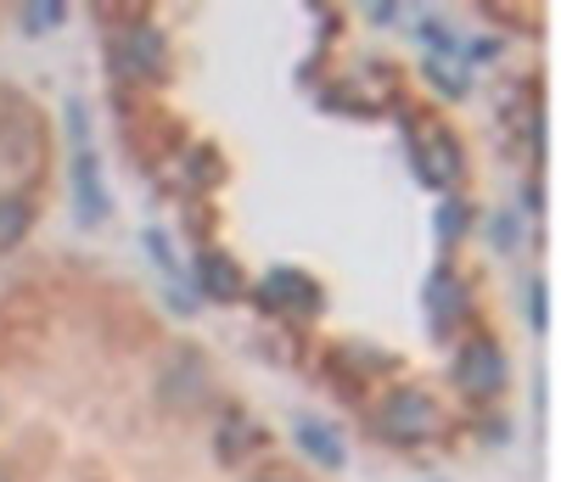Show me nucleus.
I'll use <instances>...</instances> for the list:
<instances>
[{
    "label": "nucleus",
    "instance_id": "nucleus-9",
    "mask_svg": "<svg viewBox=\"0 0 561 482\" xmlns=\"http://www.w3.org/2000/svg\"><path fill=\"white\" fill-rule=\"evenodd\" d=\"M293 444L314 460V466H325V471H337L343 460H348V449H343V438L325 421H314V415H298L293 421Z\"/></svg>",
    "mask_w": 561,
    "mask_h": 482
},
{
    "label": "nucleus",
    "instance_id": "nucleus-5",
    "mask_svg": "<svg viewBox=\"0 0 561 482\" xmlns=\"http://www.w3.org/2000/svg\"><path fill=\"white\" fill-rule=\"evenodd\" d=\"M460 140L449 129H427L415 140V180L427 185V191H449L460 180Z\"/></svg>",
    "mask_w": 561,
    "mask_h": 482
},
{
    "label": "nucleus",
    "instance_id": "nucleus-16",
    "mask_svg": "<svg viewBox=\"0 0 561 482\" xmlns=\"http://www.w3.org/2000/svg\"><path fill=\"white\" fill-rule=\"evenodd\" d=\"M427 79H433L444 95H466V90H472V79H460L449 62H433V68H427Z\"/></svg>",
    "mask_w": 561,
    "mask_h": 482
},
{
    "label": "nucleus",
    "instance_id": "nucleus-6",
    "mask_svg": "<svg viewBox=\"0 0 561 482\" xmlns=\"http://www.w3.org/2000/svg\"><path fill=\"white\" fill-rule=\"evenodd\" d=\"M68 185H73V214H79V225H102L113 203H107V185H102V163L90 158V147H79V152H73Z\"/></svg>",
    "mask_w": 561,
    "mask_h": 482
},
{
    "label": "nucleus",
    "instance_id": "nucleus-13",
    "mask_svg": "<svg viewBox=\"0 0 561 482\" xmlns=\"http://www.w3.org/2000/svg\"><path fill=\"white\" fill-rule=\"evenodd\" d=\"M466 225H472V208H466L460 197H449V203L438 208V241L449 248V241H460V230H466Z\"/></svg>",
    "mask_w": 561,
    "mask_h": 482
},
{
    "label": "nucleus",
    "instance_id": "nucleus-10",
    "mask_svg": "<svg viewBox=\"0 0 561 482\" xmlns=\"http://www.w3.org/2000/svg\"><path fill=\"white\" fill-rule=\"evenodd\" d=\"M28 225H34V203L28 197H0V253L18 248V241L28 236Z\"/></svg>",
    "mask_w": 561,
    "mask_h": 482
},
{
    "label": "nucleus",
    "instance_id": "nucleus-2",
    "mask_svg": "<svg viewBox=\"0 0 561 482\" xmlns=\"http://www.w3.org/2000/svg\"><path fill=\"white\" fill-rule=\"evenodd\" d=\"M113 68L124 73V79H163L169 73V39H163V28L158 23H129V28H118V39H113Z\"/></svg>",
    "mask_w": 561,
    "mask_h": 482
},
{
    "label": "nucleus",
    "instance_id": "nucleus-7",
    "mask_svg": "<svg viewBox=\"0 0 561 482\" xmlns=\"http://www.w3.org/2000/svg\"><path fill=\"white\" fill-rule=\"evenodd\" d=\"M421 309H427L433 331H455V320L466 314V280L455 269H433L427 275V292H421Z\"/></svg>",
    "mask_w": 561,
    "mask_h": 482
},
{
    "label": "nucleus",
    "instance_id": "nucleus-8",
    "mask_svg": "<svg viewBox=\"0 0 561 482\" xmlns=\"http://www.w3.org/2000/svg\"><path fill=\"white\" fill-rule=\"evenodd\" d=\"M197 286H203V298H214V303H242V292H248L242 269L230 264V253H219V248L197 253Z\"/></svg>",
    "mask_w": 561,
    "mask_h": 482
},
{
    "label": "nucleus",
    "instance_id": "nucleus-14",
    "mask_svg": "<svg viewBox=\"0 0 561 482\" xmlns=\"http://www.w3.org/2000/svg\"><path fill=\"white\" fill-rule=\"evenodd\" d=\"M415 34H421V45H433V51H438V57H449V51H460V39L449 34V23H444V18H421V28H415Z\"/></svg>",
    "mask_w": 561,
    "mask_h": 482
},
{
    "label": "nucleus",
    "instance_id": "nucleus-19",
    "mask_svg": "<svg viewBox=\"0 0 561 482\" xmlns=\"http://www.w3.org/2000/svg\"><path fill=\"white\" fill-rule=\"evenodd\" d=\"M147 248H152V259H158V264L169 269V241H163L158 230H147Z\"/></svg>",
    "mask_w": 561,
    "mask_h": 482
},
{
    "label": "nucleus",
    "instance_id": "nucleus-17",
    "mask_svg": "<svg viewBox=\"0 0 561 482\" xmlns=\"http://www.w3.org/2000/svg\"><path fill=\"white\" fill-rule=\"evenodd\" d=\"M517 236H523V219H517V214H500V219H494V248H500V253L517 248Z\"/></svg>",
    "mask_w": 561,
    "mask_h": 482
},
{
    "label": "nucleus",
    "instance_id": "nucleus-4",
    "mask_svg": "<svg viewBox=\"0 0 561 482\" xmlns=\"http://www.w3.org/2000/svg\"><path fill=\"white\" fill-rule=\"evenodd\" d=\"M270 314H320V303H325V292H320V280H309L304 269H270L264 280H259V292H253Z\"/></svg>",
    "mask_w": 561,
    "mask_h": 482
},
{
    "label": "nucleus",
    "instance_id": "nucleus-21",
    "mask_svg": "<svg viewBox=\"0 0 561 482\" xmlns=\"http://www.w3.org/2000/svg\"><path fill=\"white\" fill-rule=\"evenodd\" d=\"M264 482H287V477H264Z\"/></svg>",
    "mask_w": 561,
    "mask_h": 482
},
{
    "label": "nucleus",
    "instance_id": "nucleus-1",
    "mask_svg": "<svg viewBox=\"0 0 561 482\" xmlns=\"http://www.w3.org/2000/svg\"><path fill=\"white\" fill-rule=\"evenodd\" d=\"M377 432L388 444H427L438 432V410H433V399L421 388H393L382 399V410H377Z\"/></svg>",
    "mask_w": 561,
    "mask_h": 482
},
{
    "label": "nucleus",
    "instance_id": "nucleus-12",
    "mask_svg": "<svg viewBox=\"0 0 561 482\" xmlns=\"http://www.w3.org/2000/svg\"><path fill=\"white\" fill-rule=\"evenodd\" d=\"M225 169H219V152L214 147H192V152H185V180H192V185H214Z\"/></svg>",
    "mask_w": 561,
    "mask_h": 482
},
{
    "label": "nucleus",
    "instance_id": "nucleus-11",
    "mask_svg": "<svg viewBox=\"0 0 561 482\" xmlns=\"http://www.w3.org/2000/svg\"><path fill=\"white\" fill-rule=\"evenodd\" d=\"M18 23H23V34H51V28L68 23V7L62 0H34V7L18 12Z\"/></svg>",
    "mask_w": 561,
    "mask_h": 482
},
{
    "label": "nucleus",
    "instance_id": "nucleus-22",
    "mask_svg": "<svg viewBox=\"0 0 561 482\" xmlns=\"http://www.w3.org/2000/svg\"><path fill=\"white\" fill-rule=\"evenodd\" d=\"M0 482H7V471H0Z\"/></svg>",
    "mask_w": 561,
    "mask_h": 482
},
{
    "label": "nucleus",
    "instance_id": "nucleus-18",
    "mask_svg": "<svg viewBox=\"0 0 561 482\" xmlns=\"http://www.w3.org/2000/svg\"><path fill=\"white\" fill-rule=\"evenodd\" d=\"M528 320H534V331H545V325H550V309H545V280H534V286H528Z\"/></svg>",
    "mask_w": 561,
    "mask_h": 482
},
{
    "label": "nucleus",
    "instance_id": "nucleus-15",
    "mask_svg": "<svg viewBox=\"0 0 561 482\" xmlns=\"http://www.w3.org/2000/svg\"><path fill=\"white\" fill-rule=\"evenodd\" d=\"M242 438L253 444V426H242V415H225V438H219V455L237 460L242 455Z\"/></svg>",
    "mask_w": 561,
    "mask_h": 482
},
{
    "label": "nucleus",
    "instance_id": "nucleus-20",
    "mask_svg": "<svg viewBox=\"0 0 561 482\" xmlns=\"http://www.w3.org/2000/svg\"><path fill=\"white\" fill-rule=\"evenodd\" d=\"M365 18H370V23H393V18H399V7H393V0H382V7H370Z\"/></svg>",
    "mask_w": 561,
    "mask_h": 482
},
{
    "label": "nucleus",
    "instance_id": "nucleus-3",
    "mask_svg": "<svg viewBox=\"0 0 561 482\" xmlns=\"http://www.w3.org/2000/svg\"><path fill=\"white\" fill-rule=\"evenodd\" d=\"M455 388L466 393V399H500L505 393V354H500V343H489V336H472V343H460V354H455Z\"/></svg>",
    "mask_w": 561,
    "mask_h": 482
}]
</instances>
